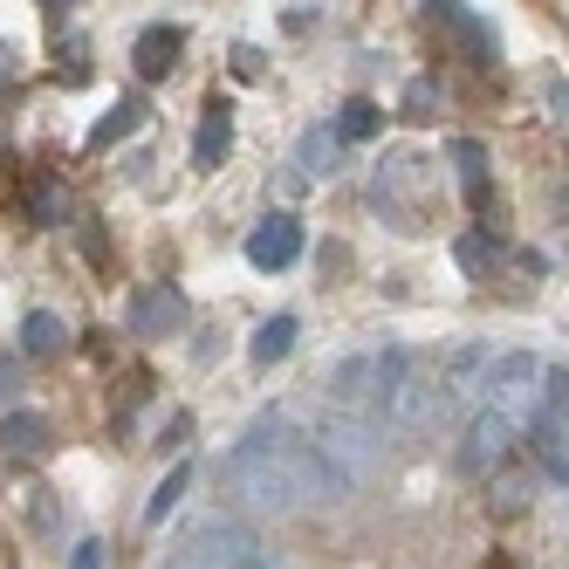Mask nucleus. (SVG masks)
I'll use <instances>...</instances> for the list:
<instances>
[{"label":"nucleus","instance_id":"f257e3e1","mask_svg":"<svg viewBox=\"0 0 569 569\" xmlns=\"http://www.w3.org/2000/svg\"><path fill=\"white\" fill-rule=\"evenodd\" d=\"M227 473L240 487V501L261 515H289V508H322L343 495V467L322 446H296L281 419H261L248 439L227 453Z\"/></svg>","mask_w":569,"mask_h":569},{"label":"nucleus","instance_id":"f03ea898","mask_svg":"<svg viewBox=\"0 0 569 569\" xmlns=\"http://www.w3.org/2000/svg\"><path fill=\"white\" fill-rule=\"evenodd\" d=\"M508 453H515V419L495 405V412H480V419L467 426V439H460V473L480 480V473H495Z\"/></svg>","mask_w":569,"mask_h":569},{"label":"nucleus","instance_id":"7ed1b4c3","mask_svg":"<svg viewBox=\"0 0 569 569\" xmlns=\"http://www.w3.org/2000/svg\"><path fill=\"white\" fill-rule=\"evenodd\" d=\"M296 254H302V220H296V213H268V220L248 233V261H254L261 274L289 268Z\"/></svg>","mask_w":569,"mask_h":569},{"label":"nucleus","instance_id":"20e7f679","mask_svg":"<svg viewBox=\"0 0 569 569\" xmlns=\"http://www.w3.org/2000/svg\"><path fill=\"white\" fill-rule=\"evenodd\" d=\"M131 330L138 337H172L186 330V296L172 289V281H151V289L131 296Z\"/></svg>","mask_w":569,"mask_h":569},{"label":"nucleus","instance_id":"39448f33","mask_svg":"<svg viewBox=\"0 0 569 569\" xmlns=\"http://www.w3.org/2000/svg\"><path fill=\"white\" fill-rule=\"evenodd\" d=\"M536 378H542V363L528 357V350H508V357H495L487 363V391H495V405L508 412V405H521L528 391H536Z\"/></svg>","mask_w":569,"mask_h":569},{"label":"nucleus","instance_id":"423d86ee","mask_svg":"<svg viewBox=\"0 0 569 569\" xmlns=\"http://www.w3.org/2000/svg\"><path fill=\"white\" fill-rule=\"evenodd\" d=\"M227 151H233V110H227V97H213L207 117H199V131H192V166L213 172Z\"/></svg>","mask_w":569,"mask_h":569},{"label":"nucleus","instance_id":"0eeeda50","mask_svg":"<svg viewBox=\"0 0 569 569\" xmlns=\"http://www.w3.org/2000/svg\"><path fill=\"white\" fill-rule=\"evenodd\" d=\"M179 49H186V34H179V28H144V34H138V49H131V69L144 76V83H158V76H172V69H179Z\"/></svg>","mask_w":569,"mask_h":569},{"label":"nucleus","instance_id":"6e6552de","mask_svg":"<svg viewBox=\"0 0 569 569\" xmlns=\"http://www.w3.org/2000/svg\"><path fill=\"white\" fill-rule=\"evenodd\" d=\"M487 363H495V350H487V343H460L453 357H446V378H439V391H446V398H467V391H480V385H487Z\"/></svg>","mask_w":569,"mask_h":569},{"label":"nucleus","instance_id":"1a4fd4ad","mask_svg":"<svg viewBox=\"0 0 569 569\" xmlns=\"http://www.w3.org/2000/svg\"><path fill=\"white\" fill-rule=\"evenodd\" d=\"M138 124H144V97H117V103L97 117V131H90V151H110V144H124Z\"/></svg>","mask_w":569,"mask_h":569},{"label":"nucleus","instance_id":"9d476101","mask_svg":"<svg viewBox=\"0 0 569 569\" xmlns=\"http://www.w3.org/2000/svg\"><path fill=\"white\" fill-rule=\"evenodd\" d=\"M21 350H28V357H62V350H69V322H62L56 309H28V322H21Z\"/></svg>","mask_w":569,"mask_h":569},{"label":"nucleus","instance_id":"9b49d317","mask_svg":"<svg viewBox=\"0 0 569 569\" xmlns=\"http://www.w3.org/2000/svg\"><path fill=\"white\" fill-rule=\"evenodd\" d=\"M42 446H49V419H34V412H8V419H0V453L28 460V453H42Z\"/></svg>","mask_w":569,"mask_h":569},{"label":"nucleus","instance_id":"f8f14e48","mask_svg":"<svg viewBox=\"0 0 569 569\" xmlns=\"http://www.w3.org/2000/svg\"><path fill=\"white\" fill-rule=\"evenodd\" d=\"M453 166H460V186H467V207L487 213V151L473 138H453Z\"/></svg>","mask_w":569,"mask_h":569},{"label":"nucleus","instance_id":"ddd939ff","mask_svg":"<svg viewBox=\"0 0 569 569\" xmlns=\"http://www.w3.org/2000/svg\"><path fill=\"white\" fill-rule=\"evenodd\" d=\"M289 350H296V316H268L261 330H254V343H248V357L261 363V371H268V363H281Z\"/></svg>","mask_w":569,"mask_h":569},{"label":"nucleus","instance_id":"4468645a","mask_svg":"<svg viewBox=\"0 0 569 569\" xmlns=\"http://www.w3.org/2000/svg\"><path fill=\"white\" fill-rule=\"evenodd\" d=\"M378 124H385V110H378L371 97H357V103H343V117H337V138H343V144H371Z\"/></svg>","mask_w":569,"mask_h":569},{"label":"nucleus","instance_id":"2eb2a0df","mask_svg":"<svg viewBox=\"0 0 569 569\" xmlns=\"http://www.w3.org/2000/svg\"><path fill=\"white\" fill-rule=\"evenodd\" d=\"M28 213H34V227H69V192L56 179H34L28 186Z\"/></svg>","mask_w":569,"mask_h":569},{"label":"nucleus","instance_id":"dca6fc26","mask_svg":"<svg viewBox=\"0 0 569 569\" xmlns=\"http://www.w3.org/2000/svg\"><path fill=\"white\" fill-rule=\"evenodd\" d=\"M536 460L549 467V480H562V487H569V439H562V432H556L549 419L536 426Z\"/></svg>","mask_w":569,"mask_h":569},{"label":"nucleus","instance_id":"f3484780","mask_svg":"<svg viewBox=\"0 0 569 569\" xmlns=\"http://www.w3.org/2000/svg\"><path fill=\"white\" fill-rule=\"evenodd\" d=\"M536 398H542V419H549V426L569 419V371H556V363H549V371L536 378Z\"/></svg>","mask_w":569,"mask_h":569},{"label":"nucleus","instance_id":"a211bd4d","mask_svg":"<svg viewBox=\"0 0 569 569\" xmlns=\"http://www.w3.org/2000/svg\"><path fill=\"white\" fill-rule=\"evenodd\" d=\"M528 495H536V480H528V473H508L495 495H487V508H495V515H521V508H528Z\"/></svg>","mask_w":569,"mask_h":569},{"label":"nucleus","instance_id":"6ab92c4d","mask_svg":"<svg viewBox=\"0 0 569 569\" xmlns=\"http://www.w3.org/2000/svg\"><path fill=\"white\" fill-rule=\"evenodd\" d=\"M453 254H460V268H467V274H487V268H495V254H501V248H495V233H467Z\"/></svg>","mask_w":569,"mask_h":569},{"label":"nucleus","instance_id":"aec40b11","mask_svg":"<svg viewBox=\"0 0 569 569\" xmlns=\"http://www.w3.org/2000/svg\"><path fill=\"white\" fill-rule=\"evenodd\" d=\"M186 480H192V467H172L166 480H158V495H151V508H144V515H151V521H166V515L179 508V495H186Z\"/></svg>","mask_w":569,"mask_h":569},{"label":"nucleus","instance_id":"412c9836","mask_svg":"<svg viewBox=\"0 0 569 569\" xmlns=\"http://www.w3.org/2000/svg\"><path fill=\"white\" fill-rule=\"evenodd\" d=\"M432 110H439V83H432V76H419V83L405 90V117H412V124H426Z\"/></svg>","mask_w":569,"mask_h":569},{"label":"nucleus","instance_id":"4be33fe9","mask_svg":"<svg viewBox=\"0 0 569 569\" xmlns=\"http://www.w3.org/2000/svg\"><path fill=\"white\" fill-rule=\"evenodd\" d=\"M330 151H337V144H330V131H309V138H302V166H309V172H330V166H322Z\"/></svg>","mask_w":569,"mask_h":569},{"label":"nucleus","instance_id":"5701e85b","mask_svg":"<svg viewBox=\"0 0 569 569\" xmlns=\"http://www.w3.org/2000/svg\"><path fill=\"white\" fill-rule=\"evenodd\" d=\"M21 391V371H14V357H0V405H8Z\"/></svg>","mask_w":569,"mask_h":569},{"label":"nucleus","instance_id":"b1692460","mask_svg":"<svg viewBox=\"0 0 569 569\" xmlns=\"http://www.w3.org/2000/svg\"><path fill=\"white\" fill-rule=\"evenodd\" d=\"M233 76H261V49H233Z\"/></svg>","mask_w":569,"mask_h":569},{"label":"nucleus","instance_id":"393cba45","mask_svg":"<svg viewBox=\"0 0 569 569\" xmlns=\"http://www.w3.org/2000/svg\"><path fill=\"white\" fill-rule=\"evenodd\" d=\"M97 562H103V542H83V549H76V562H69V569H97Z\"/></svg>","mask_w":569,"mask_h":569},{"label":"nucleus","instance_id":"a878e982","mask_svg":"<svg viewBox=\"0 0 569 569\" xmlns=\"http://www.w3.org/2000/svg\"><path fill=\"white\" fill-rule=\"evenodd\" d=\"M233 569H281V562H274V556H261V549H254V556H248V562H233Z\"/></svg>","mask_w":569,"mask_h":569},{"label":"nucleus","instance_id":"bb28decb","mask_svg":"<svg viewBox=\"0 0 569 569\" xmlns=\"http://www.w3.org/2000/svg\"><path fill=\"white\" fill-rule=\"evenodd\" d=\"M49 8H69V0H49Z\"/></svg>","mask_w":569,"mask_h":569}]
</instances>
